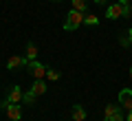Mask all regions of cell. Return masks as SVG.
I'll list each match as a JSON object with an SVG mask.
<instances>
[{"label":"cell","mask_w":132,"mask_h":121,"mask_svg":"<svg viewBox=\"0 0 132 121\" xmlns=\"http://www.w3.org/2000/svg\"><path fill=\"white\" fill-rule=\"evenodd\" d=\"M84 24V13L81 11H75V9H71L68 13H66V20H64V31H77V29Z\"/></svg>","instance_id":"6da1fadb"},{"label":"cell","mask_w":132,"mask_h":121,"mask_svg":"<svg viewBox=\"0 0 132 121\" xmlns=\"http://www.w3.org/2000/svg\"><path fill=\"white\" fill-rule=\"evenodd\" d=\"M130 15H132V9H130V7L119 5V2H112V5H108V9H106V18H108V20L130 18Z\"/></svg>","instance_id":"7a4b0ae2"},{"label":"cell","mask_w":132,"mask_h":121,"mask_svg":"<svg viewBox=\"0 0 132 121\" xmlns=\"http://www.w3.org/2000/svg\"><path fill=\"white\" fill-rule=\"evenodd\" d=\"M27 70H29V75H31L33 79H44V77H46V66H44L42 62H38V60L29 62Z\"/></svg>","instance_id":"3957f363"},{"label":"cell","mask_w":132,"mask_h":121,"mask_svg":"<svg viewBox=\"0 0 132 121\" xmlns=\"http://www.w3.org/2000/svg\"><path fill=\"white\" fill-rule=\"evenodd\" d=\"M0 108L7 112V117H9L11 121H20V119H22V108H20L18 103H9V101L5 99V101L0 103Z\"/></svg>","instance_id":"277c9868"},{"label":"cell","mask_w":132,"mask_h":121,"mask_svg":"<svg viewBox=\"0 0 132 121\" xmlns=\"http://www.w3.org/2000/svg\"><path fill=\"white\" fill-rule=\"evenodd\" d=\"M119 106L123 110H132V88H121L119 90Z\"/></svg>","instance_id":"5b68a950"},{"label":"cell","mask_w":132,"mask_h":121,"mask_svg":"<svg viewBox=\"0 0 132 121\" xmlns=\"http://www.w3.org/2000/svg\"><path fill=\"white\" fill-rule=\"evenodd\" d=\"M27 64H29V60H27V57H22V55H13V57H9V60H7V68H9V70L27 68Z\"/></svg>","instance_id":"8992f818"},{"label":"cell","mask_w":132,"mask_h":121,"mask_svg":"<svg viewBox=\"0 0 132 121\" xmlns=\"http://www.w3.org/2000/svg\"><path fill=\"white\" fill-rule=\"evenodd\" d=\"M7 101L9 103H22V88L20 86H11L7 93Z\"/></svg>","instance_id":"52a82bcc"},{"label":"cell","mask_w":132,"mask_h":121,"mask_svg":"<svg viewBox=\"0 0 132 121\" xmlns=\"http://www.w3.org/2000/svg\"><path fill=\"white\" fill-rule=\"evenodd\" d=\"M71 117L75 121H86V117H88V112H86V108L81 106V103H75V106L71 108Z\"/></svg>","instance_id":"ba28073f"},{"label":"cell","mask_w":132,"mask_h":121,"mask_svg":"<svg viewBox=\"0 0 132 121\" xmlns=\"http://www.w3.org/2000/svg\"><path fill=\"white\" fill-rule=\"evenodd\" d=\"M46 88H48V86H46V82H44V79H35V82L31 84V88H29V90H31L35 97H40V95L46 93Z\"/></svg>","instance_id":"9c48e42d"},{"label":"cell","mask_w":132,"mask_h":121,"mask_svg":"<svg viewBox=\"0 0 132 121\" xmlns=\"http://www.w3.org/2000/svg\"><path fill=\"white\" fill-rule=\"evenodd\" d=\"M24 57H27L29 62H33L35 57H38V46H35L33 42H29V44H27V53H24Z\"/></svg>","instance_id":"30bf717a"},{"label":"cell","mask_w":132,"mask_h":121,"mask_svg":"<svg viewBox=\"0 0 132 121\" xmlns=\"http://www.w3.org/2000/svg\"><path fill=\"white\" fill-rule=\"evenodd\" d=\"M117 110H119V106L108 103V106H106V110H104V121H110V119H112V115H114Z\"/></svg>","instance_id":"8fae6325"},{"label":"cell","mask_w":132,"mask_h":121,"mask_svg":"<svg viewBox=\"0 0 132 121\" xmlns=\"http://www.w3.org/2000/svg\"><path fill=\"white\" fill-rule=\"evenodd\" d=\"M35 99H38V97H35V95H33L31 90L22 93V103H24V106H33V103H35Z\"/></svg>","instance_id":"7c38bea8"},{"label":"cell","mask_w":132,"mask_h":121,"mask_svg":"<svg viewBox=\"0 0 132 121\" xmlns=\"http://www.w3.org/2000/svg\"><path fill=\"white\" fill-rule=\"evenodd\" d=\"M73 2V9L75 11H81V13H84L86 9H88V0H71Z\"/></svg>","instance_id":"4fadbf2b"},{"label":"cell","mask_w":132,"mask_h":121,"mask_svg":"<svg viewBox=\"0 0 132 121\" xmlns=\"http://www.w3.org/2000/svg\"><path fill=\"white\" fill-rule=\"evenodd\" d=\"M84 24H88V27H97V24H99V18H97V15H93V13H88V15L84 18Z\"/></svg>","instance_id":"5bb4252c"},{"label":"cell","mask_w":132,"mask_h":121,"mask_svg":"<svg viewBox=\"0 0 132 121\" xmlns=\"http://www.w3.org/2000/svg\"><path fill=\"white\" fill-rule=\"evenodd\" d=\"M46 77H48V82H57V79H60L62 75H60V70H53V68H46Z\"/></svg>","instance_id":"9a60e30c"},{"label":"cell","mask_w":132,"mask_h":121,"mask_svg":"<svg viewBox=\"0 0 132 121\" xmlns=\"http://www.w3.org/2000/svg\"><path fill=\"white\" fill-rule=\"evenodd\" d=\"M110 121H126V117L121 115V110H117V112L112 115V119H110Z\"/></svg>","instance_id":"2e32d148"},{"label":"cell","mask_w":132,"mask_h":121,"mask_svg":"<svg viewBox=\"0 0 132 121\" xmlns=\"http://www.w3.org/2000/svg\"><path fill=\"white\" fill-rule=\"evenodd\" d=\"M119 44H121V46H130V40H128V37H119Z\"/></svg>","instance_id":"e0dca14e"},{"label":"cell","mask_w":132,"mask_h":121,"mask_svg":"<svg viewBox=\"0 0 132 121\" xmlns=\"http://www.w3.org/2000/svg\"><path fill=\"white\" fill-rule=\"evenodd\" d=\"M117 2H119V5H123V7H130L132 5V0H117Z\"/></svg>","instance_id":"ac0fdd59"},{"label":"cell","mask_w":132,"mask_h":121,"mask_svg":"<svg viewBox=\"0 0 132 121\" xmlns=\"http://www.w3.org/2000/svg\"><path fill=\"white\" fill-rule=\"evenodd\" d=\"M126 37H128V40L132 42V29H128V35H126Z\"/></svg>","instance_id":"d6986e66"},{"label":"cell","mask_w":132,"mask_h":121,"mask_svg":"<svg viewBox=\"0 0 132 121\" xmlns=\"http://www.w3.org/2000/svg\"><path fill=\"white\" fill-rule=\"evenodd\" d=\"M128 121H132V110H128V117H126Z\"/></svg>","instance_id":"ffe728a7"},{"label":"cell","mask_w":132,"mask_h":121,"mask_svg":"<svg viewBox=\"0 0 132 121\" xmlns=\"http://www.w3.org/2000/svg\"><path fill=\"white\" fill-rule=\"evenodd\" d=\"M95 2H97V5H106V2H108V0H95Z\"/></svg>","instance_id":"44dd1931"},{"label":"cell","mask_w":132,"mask_h":121,"mask_svg":"<svg viewBox=\"0 0 132 121\" xmlns=\"http://www.w3.org/2000/svg\"><path fill=\"white\" fill-rule=\"evenodd\" d=\"M130 79H132V66H130Z\"/></svg>","instance_id":"7402d4cb"},{"label":"cell","mask_w":132,"mask_h":121,"mask_svg":"<svg viewBox=\"0 0 132 121\" xmlns=\"http://www.w3.org/2000/svg\"><path fill=\"white\" fill-rule=\"evenodd\" d=\"M51 2H60V0H51Z\"/></svg>","instance_id":"603a6c76"},{"label":"cell","mask_w":132,"mask_h":121,"mask_svg":"<svg viewBox=\"0 0 132 121\" xmlns=\"http://www.w3.org/2000/svg\"><path fill=\"white\" fill-rule=\"evenodd\" d=\"M130 9H132V5H130Z\"/></svg>","instance_id":"cb8c5ba5"}]
</instances>
